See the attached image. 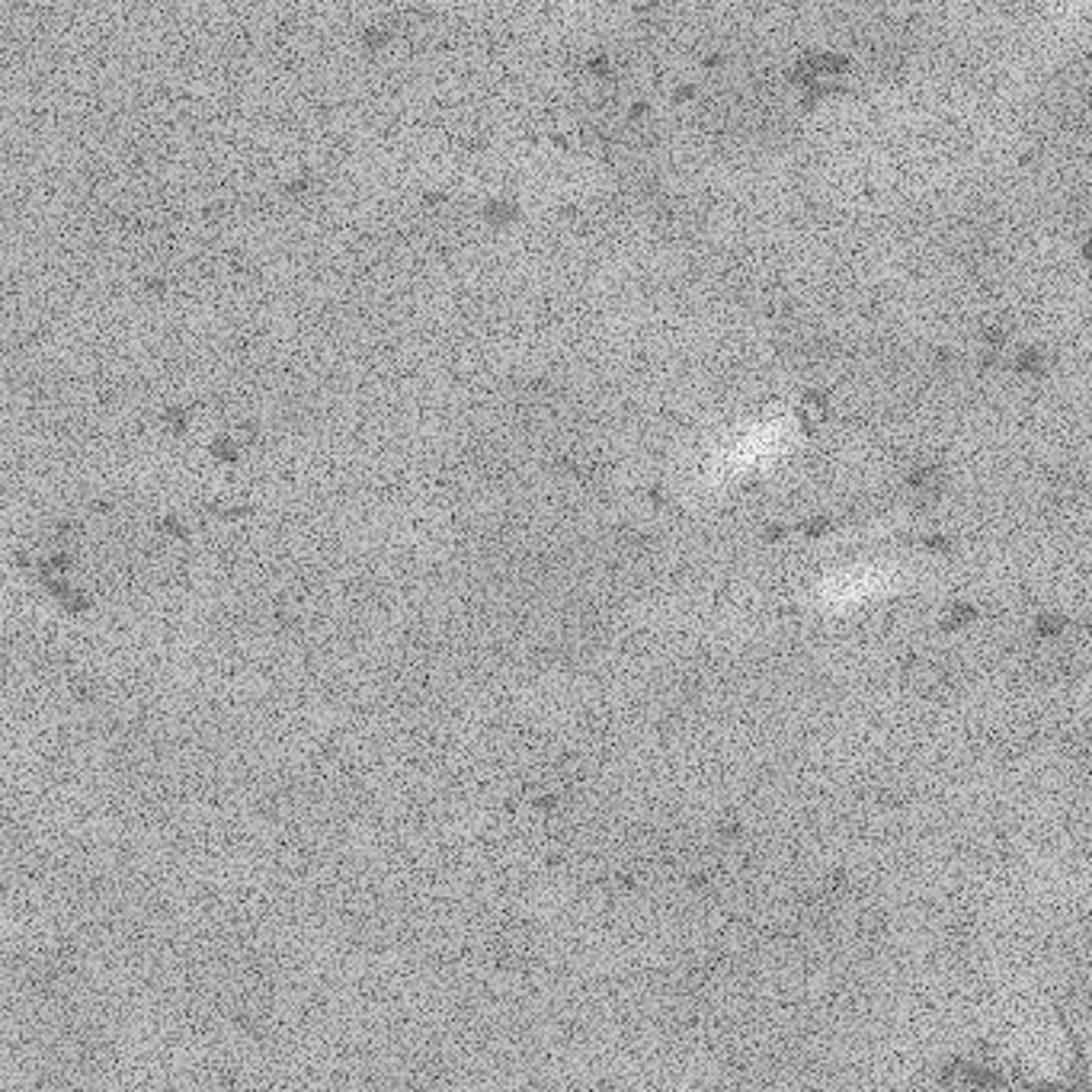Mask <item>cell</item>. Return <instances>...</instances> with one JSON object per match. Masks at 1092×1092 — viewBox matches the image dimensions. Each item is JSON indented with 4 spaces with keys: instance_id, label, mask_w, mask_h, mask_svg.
Returning a JSON list of instances; mask_svg holds the SVG:
<instances>
[{
    "instance_id": "1",
    "label": "cell",
    "mask_w": 1092,
    "mask_h": 1092,
    "mask_svg": "<svg viewBox=\"0 0 1092 1092\" xmlns=\"http://www.w3.org/2000/svg\"><path fill=\"white\" fill-rule=\"evenodd\" d=\"M852 68L855 64L850 55L833 52V48H817V52H804L795 58L788 68V83L804 99H827L850 83Z\"/></svg>"
}]
</instances>
